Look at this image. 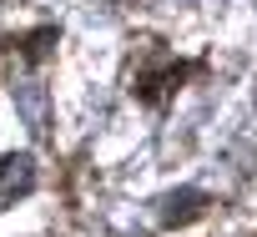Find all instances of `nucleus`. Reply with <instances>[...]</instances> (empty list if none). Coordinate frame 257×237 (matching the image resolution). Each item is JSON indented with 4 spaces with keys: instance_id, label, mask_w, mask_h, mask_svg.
Instances as JSON below:
<instances>
[{
    "instance_id": "obj_1",
    "label": "nucleus",
    "mask_w": 257,
    "mask_h": 237,
    "mask_svg": "<svg viewBox=\"0 0 257 237\" xmlns=\"http://www.w3.org/2000/svg\"><path fill=\"white\" fill-rule=\"evenodd\" d=\"M31 187H36V157H31V152H11V157H0V202L26 197Z\"/></svg>"
},
{
    "instance_id": "obj_2",
    "label": "nucleus",
    "mask_w": 257,
    "mask_h": 237,
    "mask_svg": "<svg viewBox=\"0 0 257 237\" xmlns=\"http://www.w3.org/2000/svg\"><path fill=\"white\" fill-rule=\"evenodd\" d=\"M202 207H207V192H197V187H182V192L162 197V222H167V227H182V222L202 217Z\"/></svg>"
},
{
    "instance_id": "obj_3",
    "label": "nucleus",
    "mask_w": 257,
    "mask_h": 237,
    "mask_svg": "<svg viewBox=\"0 0 257 237\" xmlns=\"http://www.w3.org/2000/svg\"><path fill=\"white\" fill-rule=\"evenodd\" d=\"M16 106H21V116L31 122V132H46V86L21 81L16 86Z\"/></svg>"
}]
</instances>
